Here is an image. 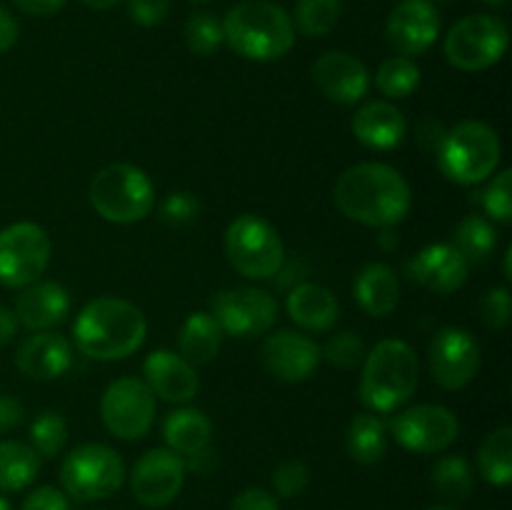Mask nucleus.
I'll return each mask as SVG.
<instances>
[{
	"instance_id": "6",
	"label": "nucleus",
	"mask_w": 512,
	"mask_h": 510,
	"mask_svg": "<svg viewBox=\"0 0 512 510\" xmlns=\"http://www.w3.org/2000/svg\"><path fill=\"white\" fill-rule=\"evenodd\" d=\"M90 205L108 223L130 225L148 218L155 205V185L133 163H110L90 180Z\"/></svg>"
},
{
	"instance_id": "41",
	"label": "nucleus",
	"mask_w": 512,
	"mask_h": 510,
	"mask_svg": "<svg viewBox=\"0 0 512 510\" xmlns=\"http://www.w3.org/2000/svg\"><path fill=\"white\" fill-rule=\"evenodd\" d=\"M308 465L303 460H285L275 468L273 473V488L280 498H295V495L303 493L308 488Z\"/></svg>"
},
{
	"instance_id": "13",
	"label": "nucleus",
	"mask_w": 512,
	"mask_h": 510,
	"mask_svg": "<svg viewBox=\"0 0 512 510\" xmlns=\"http://www.w3.org/2000/svg\"><path fill=\"white\" fill-rule=\"evenodd\" d=\"M390 430L398 445L410 453L433 455L443 453L458 440L460 423L453 410L445 405H413L390 420Z\"/></svg>"
},
{
	"instance_id": "39",
	"label": "nucleus",
	"mask_w": 512,
	"mask_h": 510,
	"mask_svg": "<svg viewBox=\"0 0 512 510\" xmlns=\"http://www.w3.org/2000/svg\"><path fill=\"white\" fill-rule=\"evenodd\" d=\"M198 215H200V200L195 198L193 193H188V190L170 193L158 208L160 223L173 225V228H183V225L195 223Z\"/></svg>"
},
{
	"instance_id": "27",
	"label": "nucleus",
	"mask_w": 512,
	"mask_h": 510,
	"mask_svg": "<svg viewBox=\"0 0 512 510\" xmlns=\"http://www.w3.org/2000/svg\"><path fill=\"white\" fill-rule=\"evenodd\" d=\"M223 345V330L213 313H190L185 323L180 325L178 333V353L188 360L190 365H205L218 355Z\"/></svg>"
},
{
	"instance_id": "32",
	"label": "nucleus",
	"mask_w": 512,
	"mask_h": 510,
	"mask_svg": "<svg viewBox=\"0 0 512 510\" xmlns=\"http://www.w3.org/2000/svg\"><path fill=\"white\" fill-rule=\"evenodd\" d=\"M430 480H433L435 493L443 500H448V503H463V500H468L475 485L473 468H470V463L463 455H443L435 463Z\"/></svg>"
},
{
	"instance_id": "28",
	"label": "nucleus",
	"mask_w": 512,
	"mask_h": 510,
	"mask_svg": "<svg viewBox=\"0 0 512 510\" xmlns=\"http://www.w3.org/2000/svg\"><path fill=\"white\" fill-rule=\"evenodd\" d=\"M345 448L360 465H375L388 453V425L373 413H360L350 420Z\"/></svg>"
},
{
	"instance_id": "7",
	"label": "nucleus",
	"mask_w": 512,
	"mask_h": 510,
	"mask_svg": "<svg viewBox=\"0 0 512 510\" xmlns=\"http://www.w3.org/2000/svg\"><path fill=\"white\" fill-rule=\"evenodd\" d=\"M125 483V463L118 450L103 443H83L65 455L60 485L68 498L80 503L105 500Z\"/></svg>"
},
{
	"instance_id": "49",
	"label": "nucleus",
	"mask_w": 512,
	"mask_h": 510,
	"mask_svg": "<svg viewBox=\"0 0 512 510\" xmlns=\"http://www.w3.org/2000/svg\"><path fill=\"white\" fill-rule=\"evenodd\" d=\"M80 3L88 5V8H93V10H108V8H113V5H118L120 0H80Z\"/></svg>"
},
{
	"instance_id": "1",
	"label": "nucleus",
	"mask_w": 512,
	"mask_h": 510,
	"mask_svg": "<svg viewBox=\"0 0 512 510\" xmlns=\"http://www.w3.org/2000/svg\"><path fill=\"white\" fill-rule=\"evenodd\" d=\"M333 200L345 218L370 228H393L413 205L408 180L388 163H358L335 180Z\"/></svg>"
},
{
	"instance_id": "44",
	"label": "nucleus",
	"mask_w": 512,
	"mask_h": 510,
	"mask_svg": "<svg viewBox=\"0 0 512 510\" xmlns=\"http://www.w3.org/2000/svg\"><path fill=\"white\" fill-rule=\"evenodd\" d=\"M230 510H280L278 498L263 488H245L243 493L235 495Z\"/></svg>"
},
{
	"instance_id": "20",
	"label": "nucleus",
	"mask_w": 512,
	"mask_h": 510,
	"mask_svg": "<svg viewBox=\"0 0 512 510\" xmlns=\"http://www.w3.org/2000/svg\"><path fill=\"white\" fill-rule=\"evenodd\" d=\"M143 375L145 385L153 390V395L168 400V403H188L200 388L195 365H190L180 353L165 348L153 350L145 358Z\"/></svg>"
},
{
	"instance_id": "18",
	"label": "nucleus",
	"mask_w": 512,
	"mask_h": 510,
	"mask_svg": "<svg viewBox=\"0 0 512 510\" xmlns=\"http://www.w3.org/2000/svg\"><path fill=\"white\" fill-rule=\"evenodd\" d=\"M313 83L325 100L338 105H355L368 95L370 73L355 55L328 50L310 68Z\"/></svg>"
},
{
	"instance_id": "52",
	"label": "nucleus",
	"mask_w": 512,
	"mask_h": 510,
	"mask_svg": "<svg viewBox=\"0 0 512 510\" xmlns=\"http://www.w3.org/2000/svg\"><path fill=\"white\" fill-rule=\"evenodd\" d=\"M425 510H458V508H453V505H430V508Z\"/></svg>"
},
{
	"instance_id": "47",
	"label": "nucleus",
	"mask_w": 512,
	"mask_h": 510,
	"mask_svg": "<svg viewBox=\"0 0 512 510\" xmlns=\"http://www.w3.org/2000/svg\"><path fill=\"white\" fill-rule=\"evenodd\" d=\"M18 20L8 13L5 8H0V53H8L15 43H18Z\"/></svg>"
},
{
	"instance_id": "43",
	"label": "nucleus",
	"mask_w": 512,
	"mask_h": 510,
	"mask_svg": "<svg viewBox=\"0 0 512 510\" xmlns=\"http://www.w3.org/2000/svg\"><path fill=\"white\" fill-rule=\"evenodd\" d=\"M20 510H70V500L60 488L40 485L23 500Z\"/></svg>"
},
{
	"instance_id": "53",
	"label": "nucleus",
	"mask_w": 512,
	"mask_h": 510,
	"mask_svg": "<svg viewBox=\"0 0 512 510\" xmlns=\"http://www.w3.org/2000/svg\"><path fill=\"white\" fill-rule=\"evenodd\" d=\"M0 510H10V503L3 498V495H0Z\"/></svg>"
},
{
	"instance_id": "33",
	"label": "nucleus",
	"mask_w": 512,
	"mask_h": 510,
	"mask_svg": "<svg viewBox=\"0 0 512 510\" xmlns=\"http://www.w3.org/2000/svg\"><path fill=\"white\" fill-rule=\"evenodd\" d=\"M420 85V68L413 58L405 55H393L383 60L375 73V88L390 100H403L413 95Z\"/></svg>"
},
{
	"instance_id": "5",
	"label": "nucleus",
	"mask_w": 512,
	"mask_h": 510,
	"mask_svg": "<svg viewBox=\"0 0 512 510\" xmlns=\"http://www.w3.org/2000/svg\"><path fill=\"white\" fill-rule=\"evenodd\" d=\"M503 145L498 130L483 120H463L435 145L440 173L458 185H478L498 170Z\"/></svg>"
},
{
	"instance_id": "36",
	"label": "nucleus",
	"mask_w": 512,
	"mask_h": 510,
	"mask_svg": "<svg viewBox=\"0 0 512 510\" xmlns=\"http://www.w3.org/2000/svg\"><path fill=\"white\" fill-rule=\"evenodd\" d=\"M223 43V23L213 13L200 10V13L190 15L188 23H185V45H188L190 53L208 58V55L218 53Z\"/></svg>"
},
{
	"instance_id": "54",
	"label": "nucleus",
	"mask_w": 512,
	"mask_h": 510,
	"mask_svg": "<svg viewBox=\"0 0 512 510\" xmlns=\"http://www.w3.org/2000/svg\"><path fill=\"white\" fill-rule=\"evenodd\" d=\"M193 3H208V0H193Z\"/></svg>"
},
{
	"instance_id": "10",
	"label": "nucleus",
	"mask_w": 512,
	"mask_h": 510,
	"mask_svg": "<svg viewBox=\"0 0 512 510\" xmlns=\"http://www.w3.org/2000/svg\"><path fill=\"white\" fill-rule=\"evenodd\" d=\"M53 243L38 223L20 220L0 230V285L25 288L48 270Z\"/></svg>"
},
{
	"instance_id": "9",
	"label": "nucleus",
	"mask_w": 512,
	"mask_h": 510,
	"mask_svg": "<svg viewBox=\"0 0 512 510\" xmlns=\"http://www.w3.org/2000/svg\"><path fill=\"white\" fill-rule=\"evenodd\" d=\"M508 43V25L495 15L478 13L458 20L448 30L443 50L453 68L463 70V73H478V70H488L500 63Z\"/></svg>"
},
{
	"instance_id": "40",
	"label": "nucleus",
	"mask_w": 512,
	"mask_h": 510,
	"mask_svg": "<svg viewBox=\"0 0 512 510\" xmlns=\"http://www.w3.org/2000/svg\"><path fill=\"white\" fill-rule=\"evenodd\" d=\"M480 320L493 330H505L512 320V298L508 288H490L480 298Z\"/></svg>"
},
{
	"instance_id": "46",
	"label": "nucleus",
	"mask_w": 512,
	"mask_h": 510,
	"mask_svg": "<svg viewBox=\"0 0 512 510\" xmlns=\"http://www.w3.org/2000/svg\"><path fill=\"white\" fill-rule=\"evenodd\" d=\"M68 0H13V5L23 13L35 15V18H48V15L60 13Z\"/></svg>"
},
{
	"instance_id": "17",
	"label": "nucleus",
	"mask_w": 512,
	"mask_h": 510,
	"mask_svg": "<svg viewBox=\"0 0 512 510\" xmlns=\"http://www.w3.org/2000/svg\"><path fill=\"white\" fill-rule=\"evenodd\" d=\"M440 35V13L430 0H403L385 23V38L405 58L428 53Z\"/></svg>"
},
{
	"instance_id": "21",
	"label": "nucleus",
	"mask_w": 512,
	"mask_h": 510,
	"mask_svg": "<svg viewBox=\"0 0 512 510\" xmlns=\"http://www.w3.org/2000/svg\"><path fill=\"white\" fill-rule=\"evenodd\" d=\"M13 313L30 333H43L68 318L70 293L55 280H35L15 298Z\"/></svg>"
},
{
	"instance_id": "34",
	"label": "nucleus",
	"mask_w": 512,
	"mask_h": 510,
	"mask_svg": "<svg viewBox=\"0 0 512 510\" xmlns=\"http://www.w3.org/2000/svg\"><path fill=\"white\" fill-rule=\"evenodd\" d=\"M343 0H298L295 25L308 38H325L338 25Z\"/></svg>"
},
{
	"instance_id": "24",
	"label": "nucleus",
	"mask_w": 512,
	"mask_h": 510,
	"mask_svg": "<svg viewBox=\"0 0 512 510\" xmlns=\"http://www.w3.org/2000/svg\"><path fill=\"white\" fill-rule=\"evenodd\" d=\"M290 320L305 330L325 333L338 323L340 305L335 295L325 285L318 283H300L285 298Z\"/></svg>"
},
{
	"instance_id": "16",
	"label": "nucleus",
	"mask_w": 512,
	"mask_h": 510,
	"mask_svg": "<svg viewBox=\"0 0 512 510\" xmlns=\"http://www.w3.org/2000/svg\"><path fill=\"white\" fill-rule=\"evenodd\" d=\"M320 360H323L320 345L298 330H278L260 345L263 368L283 383H303L313 378Z\"/></svg>"
},
{
	"instance_id": "50",
	"label": "nucleus",
	"mask_w": 512,
	"mask_h": 510,
	"mask_svg": "<svg viewBox=\"0 0 512 510\" xmlns=\"http://www.w3.org/2000/svg\"><path fill=\"white\" fill-rule=\"evenodd\" d=\"M510 260H512V248H508V253H505V265H503L505 280H512V273H510Z\"/></svg>"
},
{
	"instance_id": "35",
	"label": "nucleus",
	"mask_w": 512,
	"mask_h": 510,
	"mask_svg": "<svg viewBox=\"0 0 512 510\" xmlns=\"http://www.w3.org/2000/svg\"><path fill=\"white\" fill-rule=\"evenodd\" d=\"M68 440V423L55 410H43L38 418L30 423V448L38 453V458H55L65 448Z\"/></svg>"
},
{
	"instance_id": "48",
	"label": "nucleus",
	"mask_w": 512,
	"mask_h": 510,
	"mask_svg": "<svg viewBox=\"0 0 512 510\" xmlns=\"http://www.w3.org/2000/svg\"><path fill=\"white\" fill-rule=\"evenodd\" d=\"M15 333H18V318H15L13 310L0 308V348L8 345L15 338Z\"/></svg>"
},
{
	"instance_id": "29",
	"label": "nucleus",
	"mask_w": 512,
	"mask_h": 510,
	"mask_svg": "<svg viewBox=\"0 0 512 510\" xmlns=\"http://www.w3.org/2000/svg\"><path fill=\"white\" fill-rule=\"evenodd\" d=\"M478 470L485 483L505 485L512 480V428H495L478 448Z\"/></svg>"
},
{
	"instance_id": "14",
	"label": "nucleus",
	"mask_w": 512,
	"mask_h": 510,
	"mask_svg": "<svg viewBox=\"0 0 512 510\" xmlns=\"http://www.w3.org/2000/svg\"><path fill=\"white\" fill-rule=\"evenodd\" d=\"M480 345L465 328H440L428 345V370L445 390H460L478 375Z\"/></svg>"
},
{
	"instance_id": "8",
	"label": "nucleus",
	"mask_w": 512,
	"mask_h": 510,
	"mask_svg": "<svg viewBox=\"0 0 512 510\" xmlns=\"http://www.w3.org/2000/svg\"><path fill=\"white\" fill-rule=\"evenodd\" d=\"M225 255L243 278L268 280L283 268L285 245L268 220L243 213L225 230Z\"/></svg>"
},
{
	"instance_id": "12",
	"label": "nucleus",
	"mask_w": 512,
	"mask_h": 510,
	"mask_svg": "<svg viewBox=\"0 0 512 510\" xmlns=\"http://www.w3.org/2000/svg\"><path fill=\"white\" fill-rule=\"evenodd\" d=\"M213 318L218 320L223 335L248 340L265 335L278 323V300L263 288H230L220 290L213 300Z\"/></svg>"
},
{
	"instance_id": "51",
	"label": "nucleus",
	"mask_w": 512,
	"mask_h": 510,
	"mask_svg": "<svg viewBox=\"0 0 512 510\" xmlns=\"http://www.w3.org/2000/svg\"><path fill=\"white\" fill-rule=\"evenodd\" d=\"M483 3L493 5V8H503V5H508V0H483Z\"/></svg>"
},
{
	"instance_id": "3",
	"label": "nucleus",
	"mask_w": 512,
	"mask_h": 510,
	"mask_svg": "<svg viewBox=\"0 0 512 510\" xmlns=\"http://www.w3.org/2000/svg\"><path fill=\"white\" fill-rule=\"evenodd\" d=\"M225 43L240 58L273 63L288 55L295 45L290 15L270 0H243L228 10L223 20Z\"/></svg>"
},
{
	"instance_id": "15",
	"label": "nucleus",
	"mask_w": 512,
	"mask_h": 510,
	"mask_svg": "<svg viewBox=\"0 0 512 510\" xmlns=\"http://www.w3.org/2000/svg\"><path fill=\"white\" fill-rule=\"evenodd\" d=\"M185 458L170 448L143 453L130 475V490L143 508H165L178 498L185 483Z\"/></svg>"
},
{
	"instance_id": "42",
	"label": "nucleus",
	"mask_w": 512,
	"mask_h": 510,
	"mask_svg": "<svg viewBox=\"0 0 512 510\" xmlns=\"http://www.w3.org/2000/svg\"><path fill=\"white\" fill-rule=\"evenodd\" d=\"M170 13V0H128V15L143 28H155Z\"/></svg>"
},
{
	"instance_id": "26",
	"label": "nucleus",
	"mask_w": 512,
	"mask_h": 510,
	"mask_svg": "<svg viewBox=\"0 0 512 510\" xmlns=\"http://www.w3.org/2000/svg\"><path fill=\"white\" fill-rule=\"evenodd\" d=\"M163 438L173 453L183 455V458H193V455L210 448L213 423H210V418L203 410L178 408L165 418Z\"/></svg>"
},
{
	"instance_id": "23",
	"label": "nucleus",
	"mask_w": 512,
	"mask_h": 510,
	"mask_svg": "<svg viewBox=\"0 0 512 510\" xmlns=\"http://www.w3.org/2000/svg\"><path fill=\"white\" fill-rule=\"evenodd\" d=\"M353 135L373 150H393L408 135V120L390 100H370L353 115Z\"/></svg>"
},
{
	"instance_id": "4",
	"label": "nucleus",
	"mask_w": 512,
	"mask_h": 510,
	"mask_svg": "<svg viewBox=\"0 0 512 510\" xmlns=\"http://www.w3.org/2000/svg\"><path fill=\"white\" fill-rule=\"evenodd\" d=\"M420 363L413 345L385 338L365 353L360 375V400L370 413H395L418 388Z\"/></svg>"
},
{
	"instance_id": "37",
	"label": "nucleus",
	"mask_w": 512,
	"mask_h": 510,
	"mask_svg": "<svg viewBox=\"0 0 512 510\" xmlns=\"http://www.w3.org/2000/svg\"><path fill=\"white\" fill-rule=\"evenodd\" d=\"M480 205L485 213L498 223H512V170L505 168L488 183V188L480 193Z\"/></svg>"
},
{
	"instance_id": "30",
	"label": "nucleus",
	"mask_w": 512,
	"mask_h": 510,
	"mask_svg": "<svg viewBox=\"0 0 512 510\" xmlns=\"http://www.w3.org/2000/svg\"><path fill=\"white\" fill-rule=\"evenodd\" d=\"M40 458L30 445L0 440V490H23L38 478Z\"/></svg>"
},
{
	"instance_id": "38",
	"label": "nucleus",
	"mask_w": 512,
	"mask_h": 510,
	"mask_svg": "<svg viewBox=\"0 0 512 510\" xmlns=\"http://www.w3.org/2000/svg\"><path fill=\"white\" fill-rule=\"evenodd\" d=\"M365 353H368V350H365V340L360 338L358 333H350V330L333 335V338L325 343V348H320V355H323L330 365H335V368L340 370L358 368L365 360Z\"/></svg>"
},
{
	"instance_id": "25",
	"label": "nucleus",
	"mask_w": 512,
	"mask_h": 510,
	"mask_svg": "<svg viewBox=\"0 0 512 510\" xmlns=\"http://www.w3.org/2000/svg\"><path fill=\"white\" fill-rule=\"evenodd\" d=\"M353 295L360 308L373 318H385L400 303V280L385 263H368L355 275Z\"/></svg>"
},
{
	"instance_id": "2",
	"label": "nucleus",
	"mask_w": 512,
	"mask_h": 510,
	"mask_svg": "<svg viewBox=\"0 0 512 510\" xmlns=\"http://www.w3.org/2000/svg\"><path fill=\"white\" fill-rule=\"evenodd\" d=\"M148 320L130 300L100 295L90 300L73 323V343L93 360H123L143 348Z\"/></svg>"
},
{
	"instance_id": "19",
	"label": "nucleus",
	"mask_w": 512,
	"mask_h": 510,
	"mask_svg": "<svg viewBox=\"0 0 512 510\" xmlns=\"http://www.w3.org/2000/svg\"><path fill=\"white\" fill-rule=\"evenodd\" d=\"M408 273L423 288L448 295L463 288L465 280H468L470 265L453 248V243H430L423 250H418V255L410 260Z\"/></svg>"
},
{
	"instance_id": "11",
	"label": "nucleus",
	"mask_w": 512,
	"mask_h": 510,
	"mask_svg": "<svg viewBox=\"0 0 512 510\" xmlns=\"http://www.w3.org/2000/svg\"><path fill=\"white\" fill-rule=\"evenodd\" d=\"M100 418L108 433L120 440H140L155 420V395L145 380L125 375L113 380L100 398Z\"/></svg>"
},
{
	"instance_id": "55",
	"label": "nucleus",
	"mask_w": 512,
	"mask_h": 510,
	"mask_svg": "<svg viewBox=\"0 0 512 510\" xmlns=\"http://www.w3.org/2000/svg\"><path fill=\"white\" fill-rule=\"evenodd\" d=\"M430 3H433V0H430Z\"/></svg>"
},
{
	"instance_id": "22",
	"label": "nucleus",
	"mask_w": 512,
	"mask_h": 510,
	"mask_svg": "<svg viewBox=\"0 0 512 510\" xmlns=\"http://www.w3.org/2000/svg\"><path fill=\"white\" fill-rule=\"evenodd\" d=\"M15 365L23 375L33 380H55L65 375L73 365V348L68 338L58 333H33L20 343L15 353Z\"/></svg>"
},
{
	"instance_id": "31",
	"label": "nucleus",
	"mask_w": 512,
	"mask_h": 510,
	"mask_svg": "<svg viewBox=\"0 0 512 510\" xmlns=\"http://www.w3.org/2000/svg\"><path fill=\"white\" fill-rule=\"evenodd\" d=\"M498 245V230L483 215H468L458 223L453 233V248L468 260V265H480L495 253Z\"/></svg>"
},
{
	"instance_id": "45",
	"label": "nucleus",
	"mask_w": 512,
	"mask_h": 510,
	"mask_svg": "<svg viewBox=\"0 0 512 510\" xmlns=\"http://www.w3.org/2000/svg\"><path fill=\"white\" fill-rule=\"evenodd\" d=\"M23 403L18 398H10V395H0V433H8V430L18 428L23 423Z\"/></svg>"
}]
</instances>
